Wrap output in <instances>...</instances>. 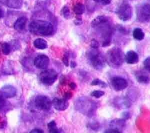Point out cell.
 I'll return each instance as SVG.
<instances>
[{
    "label": "cell",
    "mask_w": 150,
    "mask_h": 133,
    "mask_svg": "<svg viewBox=\"0 0 150 133\" xmlns=\"http://www.w3.org/2000/svg\"><path fill=\"white\" fill-rule=\"evenodd\" d=\"M53 25L47 21L36 20L32 21L29 25L31 33L40 36H48L53 32Z\"/></svg>",
    "instance_id": "cell-1"
},
{
    "label": "cell",
    "mask_w": 150,
    "mask_h": 133,
    "mask_svg": "<svg viewBox=\"0 0 150 133\" xmlns=\"http://www.w3.org/2000/svg\"><path fill=\"white\" fill-rule=\"evenodd\" d=\"M87 57L91 65L96 70H101L105 66V59L97 49L89 50L86 53Z\"/></svg>",
    "instance_id": "cell-2"
},
{
    "label": "cell",
    "mask_w": 150,
    "mask_h": 133,
    "mask_svg": "<svg viewBox=\"0 0 150 133\" xmlns=\"http://www.w3.org/2000/svg\"><path fill=\"white\" fill-rule=\"evenodd\" d=\"M107 57L108 62L114 66L121 65L125 60L123 52L118 47H114L110 49L107 52Z\"/></svg>",
    "instance_id": "cell-3"
},
{
    "label": "cell",
    "mask_w": 150,
    "mask_h": 133,
    "mask_svg": "<svg viewBox=\"0 0 150 133\" xmlns=\"http://www.w3.org/2000/svg\"><path fill=\"white\" fill-rule=\"evenodd\" d=\"M117 15L122 21L129 20L132 15V9L129 3L123 1L116 11Z\"/></svg>",
    "instance_id": "cell-4"
},
{
    "label": "cell",
    "mask_w": 150,
    "mask_h": 133,
    "mask_svg": "<svg viewBox=\"0 0 150 133\" xmlns=\"http://www.w3.org/2000/svg\"><path fill=\"white\" fill-rule=\"evenodd\" d=\"M57 78V73L53 69H46L40 73L39 80L43 84L47 86L53 84Z\"/></svg>",
    "instance_id": "cell-5"
},
{
    "label": "cell",
    "mask_w": 150,
    "mask_h": 133,
    "mask_svg": "<svg viewBox=\"0 0 150 133\" xmlns=\"http://www.w3.org/2000/svg\"><path fill=\"white\" fill-rule=\"evenodd\" d=\"M35 104L37 108L40 110L47 111L52 107V103L49 97L43 95H39L36 96L35 100Z\"/></svg>",
    "instance_id": "cell-6"
},
{
    "label": "cell",
    "mask_w": 150,
    "mask_h": 133,
    "mask_svg": "<svg viewBox=\"0 0 150 133\" xmlns=\"http://www.w3.org/2000/svg\"><path fill=\"white\" fill-rule=\"evenodd\" d=\"M111 84L113 89L117 91L125 89L128 86L127 80L120 76L112 77L111 79Z\"/></svg>",
    "instance_id": "cell-7"
},
{
    "label": "cell",
    "mask_w": 150,
    "mask_h": 133,
    "mask_svg": "<svg viewBox=\"0 0 150 133\" xmlns=\"http://www.w3.org/2000/svg\"><path fill=\"white\" fill-rule=\"evenodd\" d=\"M137 19L141 22H147L150 19V5L145 4L137 10Z\"/></svg>",
    "instance_id": "cell-8"
},
{
    "label": "cell",
    "mask_w": 150,
    "mask_h": 133,
    "mask_svg": "<svg viewBox=\"0 0 150 133\" xmlns=\"http://www.w3.org/2000/svg\"><path fill=\"white\" fill-rule=\"evenodd\" d=\"M49 63V57L44 54H41L38 56L34 60L35 66L39 68L45 69L47 68L48 64Z\"/></svg>",
    "instance_id": "cell-9"
},
{
    "label": "cell",
    "mask_w": 150,
    "mask_h": 133,
    "mask_svg": "<svg viewBox=\"0 0 150 133\" xmlns=\"http://www.w3.org/2000/svg\"><path fill=\"white\" fill-rule=\"evenodd\" d=\"M54 108L58 111H64L69 107L67 100L63 98H54L52 101Z\"/></svg>",
    "instance_id": "cell-10"
},
{
    "label": "cell",
    "mask_w": 150,
    "mask_h": 133,
    "mask_svg": "<svg viewBox=\"0 0 150 133\" xmlns=\"http://www.w3.org/2000/svg\"><path fill=\"white\" fill-rule=\"evenodd\" d=\"M125 60L129 64H136L139 62L138 54L134 50H129L125 55Z\"/></svg>",
    "instance_id": "cell-11"
},
{
    "label": "cell",
    "mask_w": 150,
    "mask_h": 133,
    "mask_svg": "<svg viewBox=\"0 0 150 133\" xmlns=\"http://www.w3.org/2000/svg\"><path fill=\"white\" fill-rule=\"evenodd\" d=\"M1 91L2 95L6 98L13 97L16 93V91L15 87L11 85L5 86L2 88Z\"/></svg>",
    "instance_id": "cell-12"
},
{
    "label": "cell",
    "mask_w": 150,
    "mask_h": 133,
    "mask_svg": "<svg viewBox=\"0 0 150 133\" xmlns=\"http://www.w3.org/2000/svg\"><path fill=\"white\" fill-rule=\"evenodd\" d=\"M125 126V120L124 119H115L112 120L110 124V128L116 129L121 132L120 130Z\"/></svg>",
    "instance_id": "cell-13"
},
{
    "label": "cell",
    "mask_w": 150,
    "mask_h": 133,
    "mask_svg": "<svg viewBox=\"0 0 150 133\" xmlns=\"http://www.w3.org/2000/svg\"><path fill=\"white\" fill-rule=\"evenodd\" d=\"M27 22V18L25 17H21L18 18L14 23L13 27L15 29L18 31L23 30L26 26V23Z\"/></svg>",
    "instance_id": "cell-14"
},
{
    "label": "cell",
    "mask_w": 150,
    "mask_h": 133,
    "mask_svg": "<svg viewBox=\"0 0 150 133\" xmlns=\"http://www.w3.org/2000/svg\"><path fill=\"white\" fill-rule=\"evenodd\" d=\"M107 22H108V18L106 16H98L92 21L91 23V25L93 28H95Z\"/></svg>",
    "instance_id": "cell-15"
},
{
    "label": "cell",
    "mask_w": 150,
    "mask_h": 133,
    "mask_svg": "<svg viewBox=\"0 0 150 133\" xmlns=\"http://www.w3.org/2000/svg\"><path fill=\"white\" fill-rule=\"evenodd\" d=\"M4 3L8 6L12 8H20L22 5V0H3Z\"/></svg>",
    "instance_id": "cell-16"
},
{
    "label": "cell",
    "mask_w": 150,
    "mask_h": 133,
    "mask_svg": "<svg viewBox=\"0 0 150 133\" xmlns=\"http://www.w3.org/2000/svg\"><path fill=\"white\" fill-rule=\"evenodd\" d=\"M136 79L138 82L141 84H148L150 81L149 76L143 73H138L136 75Z\"/></svg>",
    "instance_id": "cell-17"
},
{
    "label": "cell",
    "mask_w": 150,
    "mask_h": 133,
    "mask_svg": "<svg viewBox=\"0 0 150 133\" xmlns=\"http://www.w3.org/2000/svg\"><path fill=\"white\" fill-rule=\"evenodd\" d=\"M33 45L35 47L39 49H45L47 47V43L46 41L42 38H38L36 39L33 42Z\"/></svg>",
    "instance_id": "cell-18"
},
{
    "label": "cell",
    "mask_w": 150,
    "mask_h": 133,
    "mask_svg": "<svg viewBox=\"0 0 150 133\" xmlns=\"http://www.w3.org/2000/svg\"><path fill=\"white\" fill-rule=\"evenodd\" d=\"M132 36L134 39L138 40H142L144 39L145 33L143 30L139 28H137L134 29L132 32Z\"/></svg>",
    "instance_id": "cell-19"
},
{
    "label": "cell",
    "mask_w": 150,
    "mask_h": 133,
    "mask_svg": "<svg viewBox=\"0 0 150 133\" xmlns=\"http://www.w3.org/2000/svg\"><path fill=\"white\" fill-rule=\"evenodd\" d=\"M73 12L77 15H82L85 11V7L84 5L80 2H78L76 4L73 6Z\"/></svg>",
    "instance_id": "cell-20"
},
{
    "label": "cell",
    "mask_w": 150,
    "mask_h": 133,
    "mask_svg": "<svg viewBox=\"0 0 150 133\" xmlns=\"http://www.w3.org/2000/svg\"><path fill=\"white\" fill-rule=\"evenodd\" d=\"M91 86H98L101 87V88H106L107 87V84L104 82V81L99 79H94L91 83Z\"/></svg>",
    "instance_id": "cell-21"
},
{
    "label": "cell",
    "mask_w": 150,
    "mask_h": 133,
    "mask_svg": "<svg viewBox=\"0 0 150 133\" xmlns=\"http://www.w3.org/2000/svg\"><path fill=\"white\" fill-rule=\"evenodd\" d=\"M47 127H48L49 132L51 133H58L59 132V129L56 126V123L54 121H50L47 124Z\"/></svg>",
    "instance_id": "cell-22"
},
{
    "label": "cell",
    "mask_w": 150,
    "mask_h": 133,
    "mask_svg": "<svg viewBox=\"0 0 150 133\" xmlns=\"http://www.w3.org/2000/svg\"><path fill=\"white\" fill-rule=\"evenodd\" d=\"M104 94H105L104 91L99 90H94L93 91H92L90 95L93 97H95L96 98H99L103 96Z\"/></svg>",
    "instance_id": "cell-23"
},
{
    "label": "cell",
    "mask_w": 150,
    "mask_h": 133,
    "mask_svg": "<svg viewBox=\"0 0 150 133\" xmlns=\"http://www.w3.org/2000/svg\"><path fill=\"white\" fill-rule=\"evenodd\" d=\"M62 14L63 15V16L66 18V19H69L71 17V13L70 12V9L69 8L68 6H64L62 11Z\"/></svg>",
    "instance_id": "cell-24"
},
{
    "label": "cell",
    "mask_w": 150,
    "mask_h": 133,
    "mask_svg": "<svg viewBox=\"0 0 150 133\" xmlns=\"http://www.w3.org/2000/svg\"><path fill=\"white\" fill-rule=\"evenodd\" d=\"M2 50L4 54H6V55L8 54L11 52V48H10L9 45L7 43H3L2 45Z\"/></svg>",
    "instance_id": "cell-25"
},
{
    "label": "cell",
    "mask_w": 150,
    "mask_h": 133,
    "mask_svg": "<svg viewBox=\"0 0 150 133\" xmlns=\"http://www.w3.org/2000/svg\"><path fill=\"white\" fill-rule=\"evenodd\" d=\"M144 66L145 69L150 73V56L146 57L144 61Z\"/></svg>",
    "instance_id": "cell-26"
},
{
    "label": "cell",
    "mask_w": 150,
    "mask_h": 133,
    "mask_svg": "<svg viewBox=\"0 0 150 133\" xmlns=\"http://www.w3.org/2000/svg\"><path fill=\"white\" fill-rule=\"evenodd\" d=\"M69 53L68 52H66L63 57V59H62V61L63 62V63L64 64L65 66H68L69 65Z\"/></svg>",
    "instance_id": "cell-27"
},
{
    "label": "cell",
    "mask_w": 150,
    "mask_h": 133,
    "mask_svg": "<svg viewBox=\"0 0 150 133\" xmlns=\"http://www.w3.org/2000/svg\"><path fill=\"white\" fill-rule=\"evenodd\" d=\"M90 46H91V47L92 49H98L100 45H99V43L95 39H92L91 40V44H90Z\"/></svg>",
    "instance_id": "cell-28"
},
{
    "label": "cell",
    "mask_w": 150,
    "mask_h": 133,
    "mask_svg": "<svg viewBox=\"0 0 150 133\" xmlns=\"http://www.w3.org/2000/svg\"><path fill=\"white\" fill-rule=\"evenodd\" d=\"M5 104V100L2 94L0 93V110H2Z\"/></svg>",
    "instance_id": "cell-29"
},
{
    "label": "cell",
    "mask_w": 150,
    "mask_h": 133,
    "mask_svg": "<svg viewBox=\"0 0 150 133\" xmlns=\"http://www.w3.org/2000/svg\"><path fill=\"white\" fill-rule=\"evenodd\" d=\"M74 23L76 25H80L83 23V21L81 19V18L80 16L77 17L76 18L75 21H74Z\"/></svg>",
    "instance_id": "cell-30"
},
{
    "label": "cell",
    "mask_w": 150,
    "mask_h": 133,
    "mask_svg": "<svg viewBox=\"0 0 150 133\" xmlns=\"http://www.w3.org/2000/svg\"><path fill=\"white\" fill-rule=\"evenodd\" d=\"M104 132H111V133H120V131H119L118 130L116 129H114V128H110L109 129H106Z\"/></svg>",
    "instance_id": "cell-31"
},
{
    "label": "cell",
    "mask_w": 150,
    "mask_h": 133,
    "mask_svg": "<svg viewBox=\"0 0 150 133\" xmlns=\"http://www.w3.org/2000/svg\"><path fill=\"white\" fill-rule=\"evenodd\" d=\"M72 97V94L70 92H66L65 93L64 95V98L66 100H69L70 98H71V97Z\"/></svg>",
    "instance_id": "cell-32"
},
{
    "label": "cell",
    "mask_w": 150,
    "mask_h": 133,
    "mask_svg": "<svg viewBox=\"0 0 150 133\" xmlns=\"http://www.w3.org/2000/svg\"><path fill=\"white\" fill-rule=\"evenodd\" d=\"M100 2H101V4L104 5H107L111 3V0H100Z\"/></svg>",
    "instance_id": "cell-33"
},
{
    "label": "cell",
    "mask_w": 150,
    "mask_h": 133,
    "mask_svg": "<svg viewBox=\"0 0 150 133\" xmlns=\"http://www.w3.org/2000/svg\"><path fill=\"white\" fill-rule=\"evenodd\" d=\"M31 133L33 132V133H42L43 132V131H42V129H32L31 131H30Z\"/></svg>",
    "instance_id": "cell-34"
},
{
    "label": "cell",
    "mask_w": 150,
    "mask_h": 133,
    "mask_svg": "<svg viewBox=\"0 0 150 133\" xmlns=\"http://www.w3.org/2000/svg\"><path fill=\"white\" fill-rule=\"evenodd\" d=\"M69 86H70V87L71 89H73V90L76 89V88L77 87V85H76V84L75 83H74V82H71V83H70V84H69Z\"/></svg>",
    "instance_id": "cell-35"
},
{
    "label": "cell",
    "mask_w": 150,
    "mask_h": 133,
    "mask_svg": "<svg viewBox=\"0 0 150 133\" xmlns=\"http://www.w3.org/2000/svg\"><path fill=\"white\" fill-rule=\"evenodd\" d=\"M76 66H77V63H76V62L71 61L70 62V67H71V68L73 69V68H75Z\"/></svg>",
    "instance_id": "cell-36"
},
{
    "label": "cell",
    "mask_w": 150,
    "mask_h": 133,
    "mask_svg": "<svg viewBox=\"0 0 150 133\" xmlns=\"http://www.w3.org/2000/svg\"><path fill=\"white\" fill-rule=\"evenodd\" d=\"M4 15V11L2 9V8L0 6V18H2Z\"/></svg>",
    "instance_id": "cell-37"
},
{
    "label": "cell",
    "mask_w": 150,
    "mask_h": 133,
    "mask_svg": "<svg viewBox=\"0 0 150 133\" xmlns=\"http://www.w3.org/2000/svg\"><path fill=\"white\" fill-rule=\"evenodd\" d=\"M94 1H95V2H100V0H93Z\"/></svg>",
    "instance_id": "cell-38"
}]
</instances>
